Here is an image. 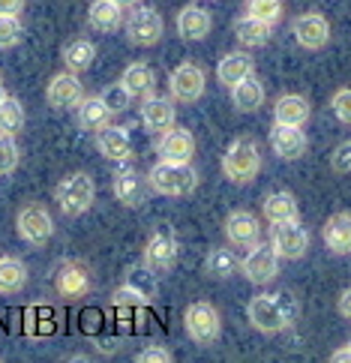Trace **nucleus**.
Returning a JSON list of instances; mask_svg holds the SVG:
<instances>
[{
  "mask_svg": "<svg viewBox=\"0 0 351 363\" xmlns=\"http://www.w3.org/2000/svg\"><path fill=\"white\" fill-rule=\"evenodd\" d=\"M301 315V306H297V297L289 291H277V294H255L250 306H246V318L258 333H282L289 330L291 324Z\"/></svg>",
  "mask_w": 351,
  "mask_h": 363,
  "instance_id": "f257e3e1",
  "label": "nucleus"
},
{
  "mask_svg": "<svg viewBox=\"0 0 351 363\" xmlns=\"http://www.w3.org/2000/svg\"><path fill=\"white\" fill-rule=\"evenodd\" d=\"M147 184L153 192L168 199H186L199 189V174L189 162H165L160 160L150 172H147Z\"/></svg>",
  "mask_w": 351,
  "mask_h": 363,
  "instance_id": "f03ea898",
  "label": "nucleus"
},
{
  "mask_svg": "<svg viewBox=\"0 0 351 363\" xmlns=\"http://www.w3.org/2000/svg\"><path fill=\"white\" fill-rule=\"evenodd\" d=\"M223 174L238 186H246L262 174V147L252 138H234L223 153Z\"/></svg>",
  "mask_w": 351,
  "mask_h": 363,
  "instance_id": "7ed1b4c3",
  "label": "nucleus"
},
{
  "mask_svg": "<svg viewBox=\"0 0 351 363\" xmlns=\"http://www.w3.org/2000/svg\"><path fill=\"white\" fill-rule=\"evenodd\" d=\"M55 199H57L60 211L67 216H82L96 201V180L87 172H72L57 184Z\"/></svg>",
  "mask_w": 351,
  "mask_h": 363,
  "instance_id": "20e7f679",
  "label": "nucleus"
},
{
  "mask_svg": "<svg viewBox=\"0 0 351 363\" xmlns=\"http://www.w3.org/2000/svg\"><path fill=\"white\" fill-rule=\"evenodd\" d=\"M184 330L192 342L199 345H213L223 333V318H219L216 306L207 303V301H195L186 306L184 313Z\"/></svg>",
  "mask_w": 351,
  "mask_h": 363,
  "instance_id": "39448f33",
  "label": "nucleus"
},
{
  "mask_svg": "<svg viewBox=\"0 0 351 363\" xmlns=\"http://www.w3.org/2000/svg\"><path fill=\"white\" fill-rule=\"evenodd\" d=\"M123 28H126V40L133 45L153 48L156 43L162 40L165 24H162V16L153 6H138L135 4V9L129 12V18L123 21Z\"/></svg>",
  "mask_w": 351,
  "mask_h": 363,
  "instance_id": "423d86ee",
  "label": "nucleus"
},
{
  "mask_svg": "<svg viewBox=\"0 0 351 363\" xmlns=\"http://www.w3.org/2000/svg\"><path fill=\"white\" fill-rule=\"evenodd\" d=\"M16 231H18V238L24 243H30V246H45L51 240V235H55V219H51V213L45 211L43 204H24L18 216H16Z\"/></svg>",
  "mask_w": 351,
  "mask_h": 363,
  "instance_id": "0eeeda50",
  "label": "nucleus"
},
{
  "mask_svg": "<svg viewBox=\"0 0 351 363\" xmlns=\"http://www.w3.org/2000/svg\"><path fill=\"white\" fill-rule=\"evenodd\" d=\"M279 262L282 258L277 255V250L270 243H255L250 246V252L240 262V274L252 285H270L279 277Z\"/></svg>",
  "mask_w": 351,
  "mask_h": 363,
  "instance_id": "6e6552de",
  "label": "nucleus"
},
{
  "mask_svg": "<svg viewBox=\"0 0 351 363\" xmlns=\"http://www.w3.org/2000/svg\"><path fill=\"white\" fill-rule=\"evenodd\" d=\"M309 231L301 225V219H291V223H279L270 228V246L277 250L279 258L285 262H297L309 252Z\"/></svg>",
  "mask_w": 351,
  "mask_h": 363,
  "instance_id": "1a4fd4ad",
  "label": "nucleus"
},
{
  "mask_svg": "<svg viewBox=\"0 0 351 363\" xmlns=\"http://www.w3.org/2000/svg\"><path fill=\"white\" fill-rule=\"evenodd\" d=\"M168 90H172V99L174 102H199L204 96V90H207V75L204 69L199 67V63H180V67L168 75Z\"/></svg>",
  "mask_w": 351,
  "mask_h": 363,
  "instance_id": "9d476101",
  "label": "nucleus"
},
{
  "mask_svg": "<svg viewBox=\"0 0 351 363\" xmlns=\"http://www.w3.org/2000/svg\"><path fill=\"white\" fill-rule=\"evenodd\" d=\"M145 180L147 177H141V172L129 160L117 162L114 174H111L114 199L121 201L123 207H141V204H145Z\"/></svg>",
  "mask_w": 351,
  "mask_h": 363,
  "instance_id": "9b49d317",
  "label": "nucleus"
},
{
  "mask_svg": "<svg viewBox=\"0 0 351 363\" xmlns=\"http://www.w3.org/2000/svg\"><path fill=\"white\" fill-rule=\"evenodd\" d=\"M291 33L301 48L306 51H321L330 43V21L321 12H301L291 21Z\"/></svg>",
  "mask_w": 351,
  "mask_h": 363,
  "instance_id": "f8f14e48",
  "label": "nucleus"
},
{
  "mask_svg": "<svg viewBox=\"0 0 351 363\" xmlns=\"http://www.w3.org/2000/svg\"><path fill=\"white\" fill-rule=\"evenodd\" d=\"M84 99V87L78 82V72H57L51 75V82L45 87V102L55 111H69L78 108V102Z\"/></svg>",
  "mask_w": 351,
  "mask_h": 363,
  "instance_id": "ddd939ff",
  "label": "nucleus"
},
{
  "mask_svg": "<svg viewBox=\"0 0 351 363\" xmlns=\"http://www.w3.org/2000/svg\"><path fill=\"white\" fill-rule=\"evenodd\" d=\"M174 262H177V238L168 228L153 231L147 246H145V264L153 270L156 277H162L174 267Z\"/></svg>",
  "mask_w": 351,
  "mask_h": 363,
  "instance_id": "4468645a",
  "label": "nucleus"
},
{
  "mask_svg": "<svg viewBox=\"0 0 351 363\" xmlns=\"http://www.w3.org/2000/svg\"><path fill=\"white\" fill-rule=\"evenodd\" d=\"M270 150L277 153L279 160L294 162L301 160L309 150V138L303 133V126H285V123H273L270 129Z\"/></svg>",
  "mask_w": 351,
  "mask_h": 363,
  "instance_id": "2eb2a0df",
  "label": "nucleus"
},
{
  "mask_svg": "<svg viewBox=\"0 0 351 363\" xmlns=\"http://www.w3.org/2000/svg\"><path fill=\"white\" fill-rule=\"evenodd\" d=\"M225 238L238 250H250V246L262 243V219L250 211H231L225 216Z\"/></svg>",
  "mask_w": 351,
  "mask_h": 363,
  "instance_id": "dca6fc26",
  "label": "nucleus"
},
{
  "mask_svg": "<svg viewBox=\"0 0 351 363\" xmlns=\"http://www.w3.org/2000/svg\"><path fill=\"white\" fill-rule=\"evenodd\" d=\"M156 153H160V160H165V162H192L195 138H192L189 129L172 126L168 133L160 135V141H156Z\"/></svg>",
  "mask_w": 351,
  "mask_h": 363,
  "instance_id": "f3484780",
  "label": "nucleus"
},
{
  "mask_svg": "<svg viewBox=\"0 0 351 363\" xmlns=\"http://www.w3.org/2000/svg\"><path fill=\"white\" fill-rule=\"evenodd\" d=\"M57 294L67 297V301H82V297L90 294L94 282H90V270L82 264V262H67L60 270H57Z\"/></svg>",
  "mask_w": 351,
  "mask_h": 363,
  "instance_id": "a211bd4d",
  "label": "nucleus"
},
{
  "mask_svg": "<svg viewBox=\"0 0 351 363\" xmlns=\"http://www.w3.org/2000/svg\"><path fill=\"white\" fill-rule=\"evenodd\" d=\"M141 123H145L147 133H153V135L168 133V129L177 123L174 102L165 99V96H147V99H141Z\"/></svg>",
  "mask_w": 351,
  "mask_h": 363,
  "instance_id": "6ab92c4d",
  "label": "nucleus"
},
{
  "mask_svg": "<svg viewBox=\"0 0 351 363\" xmlns=\"http://www.w3.org/2000/svg\"><path fill=\"white\" fill-rule=\"evenodd\" d=\"M96 150L102 153L106 160L111 162H123L133 157V138H129V129L126 126H117L108 123L96 133Z\"/></svg>",
  "mask_w": 351,
  "mask_h": 363,
  "instance_id": "aec40b11",
  "label": "nucleus"
},
{
  "mask_svg": "<svg viewBox=\"0 0 351 363\" xmlns=\"http://www.w3.org/2000/svg\"><path fill=\"white\" fill-rule=\"evenodd\" d=\"M309 118H312V106L301 94H282V96H277V102H273V123L306 126Z\"/></svg>",
  "mask_w": 351,
  "mask_h": 363,
  "instance_id": "412c9836",
  "label": "nucleus"
},
{
  "mask_svg": "<svg viewBox=\"0 0 351 363\" xmlns=\"http://www.w3.org/2000/svg\"><path fill=\"white\" fill-rule=\"evenodd\" d=\"M213 28V18H211V12L201 9V6H184L177 12V33H180V40H186V43H201L207 40V33H211Z\"/></svg>",
  "mask_w": 351,
  "mask_h": 363,
  "instance_id": "4be33fe9",
  "label": "nucleus"
},
{
  "mask_svg": "<svg viewBox=\"0 0 351 363\" xmlns=\"http://www.w3.org/2000/svg\"><path fill=\"white\" fill-rule=\"evenodd\" d=\"M321 240L333 255H351V211L328 216V223L321 228Z\"/></svg>",
  "mask_w": 351,
  "mask_h": 363,
  "instance_id": "5701e85b",
  "label": "nucleus"
},
{
  "mask_svg": "<svg viewBox=\"0 0 351 363\" xmlns=\"http://www.w3.org/2000/svg\"><path fill=\"white\" fill-rule=\"evenodd\" d=\"M250 75H255V60L246 55V51H228L216 67V82L223 87H228V90L238 82L250 79Z\"/></svg>",
  "mask_w": 351,
  "mask_h": 363,
  "instance_id": "b1692460",
  "label": "nucleus"
},
{
  "mask_svg": "<svg viewBox=\"0 0 351 363\" xmlns=\"http://www.w3.org/2000/svg\"><path fill=\"white\" fill-rule=\"evenodd\" d=\"M270 36H273V24L250 16V12L234 21V40H238L243 48H264L270 43Z\"/></svg>",
  "mask_w": 351,
  "mask_h": 363,
  "instance_id": "393cba45",
  "label": "nucleus"
},
{
  "mask_svg": "<svg viewBox=\"0 0 351 363\" xmlns=\"http://www.w3.org/2000/svg\"><path fill=\"white\" fill-rule=\"evenodd\" d=\"M262 216L267 219L270 225H279V223H291V219H301V207H297V199L291 192H270L262 201Z\"/></svg>",
  "mask_w": 351,
  "mask_h": 363,
  "instance_id": "a878e982",
  "label": "nucleus"
},
{
  "mask_svg": "<svg viewBox=\"0 0 351 363\" xmlns=\"http://www.w3.org/2000/svg\"><path fill=\"white\" fill-rule=\"evenodd\" d=\"M111 108L106 106V99L102 96H84L82 102H78L75 108V118H78V126L84 129V133H99L102 126L111 123Z\"/></svg>",
  "mask_w": 351,
  "mask_h": 363,
  "instance_id": "bb28decb",
  "label": "nucleus"
},
{
  "mask_svg": "<svg viewBox=\"0 0 351 363\" xmlns=\"http://www.w3.org/2000/svg\"><path fill=\"white\" fill-rule=\"evenodd\" d=\"M87 24L96 33H114L123 24V6L117 0H94L87 9Z\"/></svg>",
  "mask_w": 351,
  "mask_h": 363,
  "instance_id": "cd10ccee",
  "label": "nucleus"
},
{
  "mask_svg": "<svg viewBox=\"0 0 351 363\" xmlns=\"http://www.w3.org/2000/svg\"><path fill=\"white\" fill-rule=\"evenodd\" d=\"M121 84L126 87V94L133 99H147L156 90V72L147 63H129L121 75Z\"/></svg>",
  "mask_w": 351,
  "mask_h": 363,
  "instance_id": "c85d7f7f",
  "label": "nucleus"
},
{
  "mask_svg": "<svg viewBox=\"0 0 351 363\" xmlns=\"http://www.w3.org/2000/svg\"><path fill=\"white\" fill-rule=\"evenodd\" d=\"M231 106L238 108L240 114H252L264 106V84L250 75V79H243L231 87Z\"/></svg>",
  "mask_w": 351,
  "mask_h": 363,
  "instance_id": "c756f323",
  "label": "nucleus"
},
{
  "mask_svg": "<svg viewBox=\"0 0 351 363\" xmlns=\"http://www.w3.org/2000/svg\"><path fill=\"white\" fill-rule=\"evenodd\" d=\"M238 270H240L238 255L231 250H225V246H213L204 258V274L213 277V279H228V277L238 274Z\"/></svg>",
  "mask_w": 351,
  "mask_h": 363,
  "instance_id": "7c9ffc66",
  "label": "nucleus"
},
{
  "mask_svg": "<svg viewBox=\"0 0 351 363\" xmlns=\"http://www.w3.org/2000/svg\"><path fill=\"white\" fill-rule=\"evenodd\" d=\"M28 285V267L12 255L0 258V294H18Z\"/></svg>",
  "mask_w": 351,
  "mask_h": 363,
  "instance_id": "2f4dec72",
  "label": "nucleus"
},
{
  "mask_svg": "<svg viewBox=\"0 0 351 363\" xmlns=\"http://www.w3.org/2000/svg\"><path fill=\"white\" fill-rule=\"evenodd\" d=\"M96 60V45L90 40H72L63 45V63H67L69 72H84L94 67Z\"/></svg>",
  "mask_w": 351,
  "mask_h": 363,
  "instance_id": "473e14b6",
  "label": "nucleus"
},
{
  "mask_svg": "<svg viewBox=\"0 0 351 363\" xmlns=\"http://www.w3.org/2000/svg\"><path fill=\"white\" fill-rule=\"evenodd\" d=\"M55 309H48V306H30L28 309V318H24V330H28L33 340H43V336H51L57 328V321H55Z\"/></svg>",
  "mask_w": 351,
  "mask_h": 363,
  "instance_id": "72a5a7b5",
  "label": "nucleus"
},
{
  "mask_svg": "<svg viewBox=\"0 0 351 363\" xmlns=\"http://www.w3.org/2000/svg\"><path fill=\"white\" fill-rule=\"evenodd\" d=\"M24 106L16 99V96H4L0 99V133L6 135H18L24 129Z\"/></svg>",
  "mask_w": 351,
  "mask_h": 363,
  "instance_id": "f704fd0d",
  "label": "nucleus"
},
{
  "mask_svg": "<svg viewBox=\"0 0 351 363\" xmlns=\"http://www.w3.org/2000/svg\"><path fill=\"white\" fill-rule=\"evenodd\" d=\"M246 12L255 18H262L267 24H277L282 21V12H285V0H246Z\"/></svg>",
  "mask_w": 351,
  "mask_h": 363,
  "instance_id": "c9c22d12",
  "label": "nucleus"
},
{
  "mask_svg": "<svg viewBox=\"0 0 351 363\" xmlns=\"http://www.w3.org/2000/svg\"><path fill=\"white\" fill-rule=\"evenodd\" d=\"M111 303H114V309H141V306H147V303H150V297H147V294H141L135 285L123 282L121 289L111 294Z\"/></svg>",
  "mask_w": 351,
  "mask_h": 363,
  "instance_id": "e433bc0d",
  "label": "nucleus"
},
{
  "mask_svg": "<svg viewBox=\"0 0 351 363\" xmlns=\"http://www.w3.org/2000/svg\"><path fill=\"white\" fill-rule=\"evenodd\" d=\"M18 162H21V150L16 145V135L0 133V177L16 172Z\"/></svg>",
  "mask_w": 351,
  "mask_h": 363,
  "instance_id": "4c0bfd02",
  "label": "nucleus"
},
{
  "mask_svg": "<svg viewBox=\"0 0 351 363\" xmlns=\"http://www.w3.org/2000/svg\"><path fill=\"white\" fill-rule=\"evenodd\" d=\"M156 279H160V277H156L147 264H135V267L126 274V282H129V285H135V289H138L141 294H147L150 301L156 297V289H160V285H156Z\"/></svg>",
  "mask_w": 351,
  "mask_h": 363,
  "instance_id": "58836bf2",
  "label": "nucleus"
},
{
  "mask_svg": "<svg viewBox=\"0 0 351 363\" xmlns=\"http://www.w3.org/2000/svg\"><path fill=\"white\" fill-rule=\"evenodd\" d=\"M21 18L18 16H0V48H12L21 43Z\"/></svg>",
  "mask_w": 351,
  "mask_h": 363,
  "instance_id": "ea45409f",
  "label": "nucleus"
},
{
  "mask_svg": "<svg viewBox=\"0 0 351 363\" xmlns=\"http://www.w3.org/2000/svg\"><path fill=\"white\" fill-rule=\"evenodd\" d=\"M330 111H333V118L340 123L351 126V87H340L330 96Z\"/></svg>",
  "mask_w": 351,
  "mask_h": 363,
  "instance_id": "a19ab883",
  "label": "nucleus"
},
{
  "mask_svg": "<svg viewBox=\"0 0 351 363\" xmlns=\"http://www.w3.org/2000/svg\"><path fill=\"white\" fill-rule=\"evenodd\" d=\"M99 96L106 99V106H108L114 114H117V111H126V108H129V102H133V96L126 94V87H123L121 82H117V84H111V87H106V90H102Z\"/></svg>",
  "mask_w": 351,
  "mask_h": 363,
  "instance_id": "79ce46f5",
  "label": "nucleus"
},
{
  "mask_svg": "<svg viewBox=\"0 0 351 363\" xmlns=\"http://www.w3.org/2000/svg\"><path fill=\"white\" fill-rule=\"evenodd\" d=\"M330 168L333 174H351V138L348 141H340L330 153Z\"/></svg>",
  "mask_w": 351,
  "mask_h": 363,
  "instance_id": "37998d69",
  "label": "nucleus"
},
{
  "mask_svg": "<svg viewBox=\"0 0 351 363\" xmlns=\"http://www.w3.org/2000/svg\"><path fill=\"white\" fill-rule=\"evenodd\" d=\"M172 357H174V354L168 352L165 345H147V348H141V352L135 354L138 363H168Z\"/></svg>",
  "mask_w": 351,
  "mask_h": 363,
  "instance_id": "c03bdc74",
  "label": "nucleus"
},
{
  "mask_svg": "<svg viewBox=\"0 0 351 363\" xmlns=\"http://www.w3.org/2000/svg\"><path fill=\"white\" fill-rule=\"evenodd\" d=\"M336 313H340L345 321H351V285L342 289V294L336 297Z\"/></svg>",
  "mask_w": 351,
  "mask_h": 363,
  "instance_id": "a18cd8bd",
  "label": "nucleus"
},
{
  "mask_svg": "<svg viewBox=\"0 0 351 363\" xmlns=\"http://www.w3.org/2000/svg\"><path fill=\"white\" fill-rule=\"evenodd\" d=\"M28 0H0V16H21Z\"/></svg>",
  "mask_w": 351,
  "mask_h": 363,
  "instance_id": "49530a36",
  "label": "nucleus"
},
{
  "mask_svg": "<svg viewBox=\"0 0 351 363\" xmlns=\"http://www.w3.org/2000/svg\"><path fill=\"white\" fill-rule=\"evenodd\" d=\"M333 363H351V345H342V348H336V352L330 354Z\"/></svg>",
  "mask_w": 351,
  "mask_h": 363,
  "instance_id": "de8ad7c7",
  "label": "nucleus"
},
{
  "mask_svg": "<svg viewBox=\"0 0 351 363\" xmlns=\"http://www.w3.org/2000/svg\"><path fill=\"white\" fill-rule=\"evenodd\" d=\"M114 348H121V340H102V352L106 354H111Z\"/></svg>",
  "mask_w": 351,
  "mask_h": 363,
  "instance_id": "09e8293b",
  "label": "nucleus"
},
{
  "mask_svg": "<svg viewBox=\"0 0 351 363\" xmlns=\"http://www.w3.org/2000/svg\"><path fill=\"white\" fill-rule=\"evenodd\" d=\"M117 4H121V6H135L138 0H117Z\"/></svg>",
  "mask_w": 351,
  "mask_h": 363,
  "instance_id": "8fccbe9b",
  "label": "nucleus"
},
{
  "mask_svg": "<svg viewBox=\"0 0 351 363\" xmlns=\"http://www.w3.org/2000/svg\"><path fill=\"white\" fill-rule=\"evenodd\" d=\"M6 96V90H4V82H0V99H4Z\"/></svg>",
  "mask_w": 351,
  "mask_h": 363,
  "instance_id": "3c124183",
  "label": "nucleus"
},
{
  "mask_svg": "<svg viewBox=\"0 0 351 363\" xmlns=\"http://www.w3.org/2000/svg\"><path fill=\"white\" fill-rule=\"evenodd\" d=\"M348 345H351V340H348Z\"/></svg>",
  "mask_w": 351,
  "mask_h": 363,
  "instance_id": "603ef678",
  "label": "nucleus"
}]
</instances>
